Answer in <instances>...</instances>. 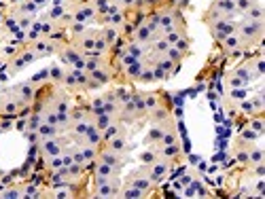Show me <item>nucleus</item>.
<instances>
[{
	"label": "nucleus",
	"instance_id": "nucleus-40",
	"mask_svg": "<svg viewBox=\"0 0 265 199\" xmlns=\"http://www.w3.org/2000/svg\"><path fill=\"white\" fill-rule=\"evenodd\" d=\"M115 119H117L115 115H108V112H100V115H95V117H93V125L102 132V130H106V127H108L110 123H113Z\"/></svg>",
	"mask_w": 265,
	"mask_h": 199
},
{
	"label": "nucleus",
	"instance_id": "nucleus-23",
	"mask_svg": "<svg viewBox=\"0 0 265 199\" xmlns=\"http://www.w3.org/2000/svg\"><path fill=\"white\" fill-rule=\"evenodd\" d=\"M108 176H121V169L110 167L108 163L102 161H93V169H91V178H108Z\"/></svg>",
	"mask_w": 265,
	"mask_h": 199
},
{
	"label": "nucleus",
	"instance_id": "nucleus-15",
	"mask_svg": "<svg viewBox=\"0 0 265 199\" xmlns=\"http://www.w3.org/2000/svg\"><path fill=\"white\" fill-rule=\"evenodd\" d=\"M125 159H128V155L113 153V151H108V148H104V146H100V151H98V161L108 163L110 167H117V169H121V167L125 165Z\"/></svg>",
	"mask_w": 265,
	"mask_h": 199
},
{
	"label": "nucleus",
	"instance_id": "nucleus-28",
	"mask_svg": "<svg viewBox=\"0 0 265 199\" xmlns=\"http://www.w3.org/2000/svg\"><path fill=\"white\" fill-rule=\"evenodd\" d=\"M119 134H128V125L121 123L119 119H115L113 123L106 127V130H102V144H104V142H108V140H113Z\"/></svg>",
	"mask_w": 265,
	"mask_h": 199
},
{
	"label": "nucleus",
	"instance_id": "nucleus-19",
	"mask_svg": "<svg viewBox=\"0 0 265 199\" xmlns=\"http://www.w3.org/2000/svg\"><path fill=\"white\" fill-rule=\"evenodd\" d=\"M36 11H38V5L34 3V0H17V3H13V7H11V13L17 19L19 17H30Z\"/></svg>",
	"mask_w": 265,
	"mask_h": 199
},
{
	"label": "nucleus",
	"instance_id": "nucleus-36",
	"mask_svg": "<svg viewBox=\"0 0 265 199\" xmlns=\"http://www.w3.org/2000/svg\"><path fill=\"white\" fill-rule=\"evenodd\" d=\"M242 17H246V19H253V21H265V7L261 5V3H257V5H253L250 7Z\"/></svg>",
	"mask_w": 265,
	"mask_h": 199
},
{
	"label": "nucleus",
	"instance_id": "nucleus-33",
	"mask_svg": "<svg viewBox=\"0 0 265 199\" xmlns=\"http://www.w3.org/2000/svg\"><path fill=\"white\" fill-rule=\"evenodd\" d=\"M142 93H144V106H147V117H149V112L155 110L163 102V97L157 91H142Z\"/></svg>",
	"mask_w": 265,
	"mask_h": 199
},
{
	"label": "nucleus",
	"instance_id": "nucleus-11",
	"mask_svg": "<svg viewBox=\"0 0 265 199\" xmlns=\"http://www.w3.org/2000/svg\"><path fill=\"white\" fill-rule=\"evenodd\" d=\"M68 11H70V15H73V21H77V23H85L87 26L89 21L95 19V9L91 7V3H77Z\"/></svg>",
	"mask_w": 265,
	"mask_h": 199
},
{
	"label": "nucleus",
	"instance_id": "nucleus-52",
	"mask_svg": "<svg viewBox=\"0 0 265 199\" xmlns=\"http://www.w3.org/2000/svg\"><path fill=\"white\" fill-rule=\"evenodd\" d=\"M91 7L95 9V15H106L110 0H91Z\"/></svg>",
	"mask_w": 265,
	"mask_h": 199
},
{
	"label": "nucleus",
	"instance_id": "nucleus-34",
	"mask_svg": "<svg viewBox=\"0 0 265 199\" xmlns=\"http://www.w3.org/2000/svg\"><path fill=\"white\" fill-rule=\"evenodd\" d=\"M155 159H159L157 146H151L149 144V148H144L142 153H138V161H140V165H149V163H153Z\"/></svg>",
	"mask_w": 265,
	"mask_h": 199
},
{
	"label": "nucleus",
	"instance_id": "nucleus-12",
	"mask_svg": "<svg viewBox=\"0 0 265 199\" xmlns=\"http://www.w3.org/2000/svg\"><path fill=\"white\" fill-rule=\"evenodd\" d=\"M28 106L21 102V100H17L13 93H9V95H5L3 104H0V117H17Z\"/></svg>",
	"mask_w": 265,
	"mask_h": 199
},
{
	"label": "nucleus",
	"instance_id": "nucleus-14",
	"mask_svg": "<svg viewBox=\"0 0 265 199\" xmlns=\"http://www.w3.org/2000/svg\"><path fill=\"white\" fill-rule=\"evenodd\" d=\"M75 144H89V146H102V132L98 130V127L93 125V121L89 123V127L85 130V134L83 136H79L77 140H75Z\"/></svg>",
	"mask_w": 265,
	"mask_h": 199
},
{
	"label": "nucleus",
	"instance_id": "nucleus-35",
	"mask_svg": "<svg viewBox=\"0 0 265 199\" xmlns=\"http://www.w3.org/2000/svg\"><path fill=\"white\" fill-rule=\"evenodd\" d=\"M172 45H170V42L168 40H165L163 36H157L155 40H153L151 42V45H149V53H155V55H163L165 51H168Z\"/></svg>",
	"mask_w": 265,
	"mask_h": 199
},
{
	"label": "nucleus",
	"instance_id": "nucleus-22",
	"mask_svg": "<svg viewBox=\"0 0 265 199\" xmlns=\"http://www.w3.org/2000/svg\"><path fill=\"white\" fill-rule=\"evenodd\" d=\"M170 121H172V119H170ZM170 121H168V123H170ZM168 123H151L149 132H147V136H144V144L157 146V144H159V140H161V136H163L165 125H168Z\"/></svg>",
	"mask_w": 265,
	"mask_h": 199
},
{
	"label": "nucleus",
	"instance_id": "nucleus-9",
	"mask_svg": "<svg viewBox=\"0 0 265 199\" xmlns=\"http://www.w3.org/2000/svg\"><path fill=\"white\" fill-rule=\"evenodd\" d=\"M36 60H38V55H36L30 47L17 51V53L11 58V62H9V74H17L19 70H23L26 66H30V64L36 62Z\"/></svg>",
	"mask_w": 265,
	"mask_h": 199
},
{
	"label": "nucleus",
	"instance_id": "nucleus-30",
	"mask_svg": "<svg viewBox=\"0 0 265 199\" xmlns=\"http://www.w3.org/2000/svg\"><path fill=\"white\" fill-rule=\"evenodd\" d=\"M123 51H128L130 55H134L136 60H144L147 55H149V47H147V45H140V42L130 40V38H128V42H125Z\"/></svg>",
	"mask_w": 265,
	"mask_h": 199
},
{
	"label": "nucleus",
	"instance_id": "nucleus-46",
	"mask_svg": "<svg viewBox=\"0 0 265 199\" xmlns=\"http://www.w3.org/2000/svg\"><path fill=\"white\" fill-rule=\"evenodd\" d=\"M40 123H43V117H40V110H38V112H34V115L28 117V123H26V134H32V132H36Z\"/></svg>",
	"mask_w": 265,
	"mask_h": 199
},
{
	"label": "nucleus",
	"instance_id": "nucleus-55",
	"mask_svg": "<svg viewBox=\"0 0 265 199\" xmlns=\"http://www.w3.org/2000/svg\"><path fill=\"white\" fill-rule=\"evenodd\" d=\"M45 165L49 172H55V169L64 167V161H62V155H58V157H51V159H45Z\"/></svg>",
	"mask_w": 265,
	"mask_h": 199
},
{
	"label": "nucleus",
	"instance_id": "nucleus-51",
	"mask_svg": "<svg viewBox=\"0 0 265 199\" xmlns=\"http://www.w3.org/2000/svg\"><path fill=\"white\" fill-rule=\"evenodd\" d=\"M138 83H155V74H153V68L144 62V68H142V72L140 77H138Z\"/></svg>",
	"mask_w": 265,
	"mask_h": 199
},
{
	"label": "nucleus",
	"instance_id": "nucleus-32",
	"mask_svg": "<svg viewBox=\"0 0 265 199\" xmlns=\"http://www.w3.org/2000/svg\"><path fill=\"white\" fill-rule=\"evenodd\" d=\"M149 195L140 189L132 187V184H121V193H119V199H147Z\"/></svg>",
	"mask_w": 265,
	"mask_h": 199
},
{
	"label": "nucleus",
	"instance_id": "nucleus-21",
	"mask_svg": "<svg viewBox=\"0 0 265 199\" xmlns=\"http://www.w3.org/2000/svg\"><path fill=\"white\" fill-rule=\"evenodd\" d=\"M233 74L235 77H240L246 85H250V83H255V81H259V77H257V72H255V64H253V58L250 60H246L244 64H240L238 68L233 70Z\"/></svg>",
	"mask_w": 265,
	"mask_h": 199
},
{
	"label": "nucleus",
	"instance_id": "nucleus-16",
	"mask_svg": "<svg viewBox=\"0 0 265 199\" xmlns=\"http://www.w3.org/2000/svg\"><path fill=\"white\" fill-rule=\"evenodd\" d=\"M208 11H212V13L223 15V17H231V19L238 17V11H235L233 0H212L210 7H208Z\"/></svg>",
	"mask_w": 265,
	"mask_h": 199
},
{
	"label": "nucleus",
	"instance_id": "nucleus-6",
	"mask_svg": "<svg viewBox=\"0 0 265 199\" xmlns=\"http://www.w3.org/2000/svg\"><path fill=\"white\" fill-rule=\"evenodd\" d=\"M172 167H174V163L172 161H168V159H155L153 163H149V165H144V172L149 174V178H151V182L155 184V187H159V184L170 176V172H172Z\"/></svg>",
	"mask_w": 265,
	"mask_h": 199
},
{
	"label": "nucleus",
	"instance_id": "nucleus-5",
	"mask_svg": "<svg viewBox=\"0 0 265 199\" xmlns=\"http://www.w3.org/2000/svg\"><path fill=\"white\" fill-rule=\"evenodd\" d=\"M55 53H58L60 62L66 68H83L85 66V53H83L81 49H77L73 42H62Z\"/></svg>",
	"mask_w": 265,
	"mask_h": 199
},
{
	"label": "nucleus",
	"instance_id": "nucleus-37",
	"mask_svg": "<svg viewBox=\"0 0 265 199\" xmlns=\"http://www.w3.org/2000/svg\"><path fill=\"white\" fill-rule=\"evenodd\" d=\"M132 97H134V106H136V115H138V119H147L144 93H142V91H132Z\"/></svg>",
	"mask_w": 265,
	"mask_h": 199
},
{
	"label": "nucleus",
	"instance_id": "nucleus-1",
	"mask_svg": "<svg viewBox=\"0 0 265 199\" xmlns=\"http://www.w3.org/2000/svg\"><path fill=\"white\" fill-rule=\"evenodd\" d=\"M235 34H238L244 49L259 47L265 36V21H253V19H235Z\"/></svg>",
	"mask_w": 265,
	"mask_h": 199
},
{
	"label": "nucleus",
	"instance_id": "nucleus-31",
	"mask_svg": "<svg viewBox=\"0 0 265 199\" xmlns=\"http://www.w3.org/2000/svg\"><path fill=\"white\" fill-rule=\"evenodd\" d=\"M64 132L60 130V127H55V125H51V123H40L38 125V130H36V136H38V140H43V138H55V136H62Z\"/></svg>",
	"mask_w": 265,
	"mask_h": 199
},
{
	"label": "nucleus",
	"instance_id": "nucleus-27",
	"mask_svg": "<svg viewBox=\"0 0 265 199\" xmlns=\"http://www.w3.org/2000/svg\"><path fill=\"white\" fill-rule=\"evenodd\" d=\"M142 68H144V60H138L130 66H125V68H119L121 70V74L125 81H130V83H138V77H140L142 72Z\"/></svg>",
	"mask_w": 265,
	"mask_h": 199
},
{
	"label": "nucleus",
	"instance_id": "nucleus-38",
	"mask_svg": "<svg viewBox=\"0 0 265 199\" xmlns=\"http://www.w3.org/2000/svg\"><path fill=\"white\" fill-rule=\"evenodd\" d=\"M257 163H265V151L259 148L257 144H253V146H250V151H248V167L257 165Z\"/></svg>",
	"mask_w": 265,
	"mask_h": 199
},
{
	"label": "nucleus",
	"instance_id": "nucleus-10",
	"mask_svg": "<svg viewBox=\"0 0 265 199\" xmlns=\"http://www.w3.org/2000/svg\"><path fill=\"white\" fill-rule=\"evenodd\" d=\"M60 45H62V42H60V40H55L53 36H38L36 40L28 42V47H30V49L38 55V58H47V55L55 53Z\"/></svg>",
	"mask_w": 265,
	"mask_h": 199
},
{
	"label": "nucleus",
	"instance_id": "nucleus-44",
	"mask_svg": "<svg viewBox=\"0 0 265 199\" xmlns=\"http://www.w3.org/2000/svg\"><path fill=\"white\" fill-rule=\"evenodd\" d=\"M248 127H250V130H255L259 136H265V119H263V115H253V117H250Z\"/></svg>",
	"mask_w": 265,
	"mask_h": 199
},
{
	"label": "nucleus",
	"instance_id": "nucleus-54",
	"mask_svg": "<svg viewBox=\"0 0 265 199\" xmlns=\"http://www.w3.org/2000/svg\"><path fill=\"white\" fill-rule=\"evenodd\" d=\"M240 140H246V142H257L261 136L255 132V130H250V127H244V130L240 132V136H238Z\"/></svg>",
	"mask_w": 265,
	"mask_h": 199
},
{
	"label": "nucleus",
	"instance_id": "nucleus-47",
	"mask_svg": "<svg viewBox=\"0 0 265 199\" xmlns=\"http://www.w3.org/2000/svg\"><path fill=\"white\" fill-rule=\"evenodd\" d=\"M64 74H66V68H60L58 64L49 68V81H51V83H58V85H62Z\"/></svg>",
	"mask_w": 265,
	"mask_h": 199
},
{
	"label": "nucleus",
	"instance_id": "nucleus-26",
	"mask_svg": "<svg viewBox=\"0 0 265 199\" xmlns=\"http://www.w3.org/2000/svg\"><path fill=\"white\" fill-rule=\"evenodd\" d=\"M219 47L223 49V53H227V55H231V53H240L244 47H242V42H240V38H238V34H229V36H225L221 42H219Z\"/></svg>",
	"mask_w": 265,
	"mask_h": 199
},
{
	"label": "nucleus",
	"instance_id": "nucleus-25",
	"mask_svg": "<svg viewBox=\"0 0 265 199\" xmlns=\"http://www.w3.org/2000/svg\"><path fill=\"white\" fill-rule=\"evenodd\" d=\"M151 123H168L170 119H172V112H170V106L165 104V102H161L155 110H151L149 112V117H147Z\"/></svg>",
	"mask_w": 265,
	"mask_h": 199
},
{
	"label": "nucleus",
	"instance_id": "nucleus-56",
	"mask_svg": "<svg viewBox=\"0 0 265 199\" xmlns=\"http://www.w3.org/2000/svg\"><path fill=\"white\" fill-rule=\"evenodd\" d=\"M253 64H255V72H257V77L261 79V77L265 74V60H263V55H255V58H253Z\"/></svg>",
	"mask_w": 265,
	"mask_h": 199
},
{
	"label": "nucleus",
	"instance_id": "nucleus-57",
	"mask_svg": "<svg viewBox=\"0 0 265 199\" xmlns=\"http://www.w3.org/2000/svg\"><path fill=\"white\" fill-rule=\"evenodd\" d=\"M34 3H36V5L40 7V5H43V3H45V0H34Z\"/></svg>",
	"mask_w": 265,
	"mask_h": 199
},
{
	"label": "nucleus",
	"instance_id": "nucleus-42",
	"mask_svg": "<svg viewBox=\"0 0 265 199\" xmlns=\"http://www.w3.org/2000/svg\"><path fill=\"white\" fill-rule=\"evenodd\" d=\"M0 199H23V187H7L0 191Z\"/></svg>",
	"mask_w": 265,
	"mask_h": 199
},
{
	"label": "nucleus",
	"instance_id": "nucleus-20",
	"mask_svg": "<svg viewBox=\"0 0 265 199\" xmlns=\"http://www.w3.org/2000/svg\"><path fill=\"white\" fill-rule=\"evenodd\" d=\"M102 146H104V148H108V151H113V153H119V155H128V153H130V148H132L130 140H128V134H119V136H115L113 140L104 142Z\"/></svg>",
	"mask_w": 265,
	"mask_h": 199
},
{
	"label": "nucleus",
	"instance_id": "nucleus-48",
	"mask_svg": "<svg viewBox=\"0 0 265 199\" xmlns=\"http://www.w3.org/2000/svg\"><path fill=\"white\" fill-rule=\"evenodd\" d=\"M172 47H176L178 51H183L185 55H189L191 53V38H189V34H185V36H180L176 42H174V45Z\"/></svg>",
	"mask_w": 265,
	"mask_h": 199
},
{
	"label": "nucleus",
	"instance_id": "nucleus-17",
	"mask_svg": "<svg viewBox=\"0 0 265 199\" xmlns=\"http://www.w3.org/2000/svg\"><path fill=\"white\" fill-rule=\"evenodd\" d=\"M89 77H91V81L98 85V87H102V85H108L110 81L115 79V68H113V64L108 62V64H104L102 68L91 70Z\"/></svg>",
	"mask_w": 265,
	"mask_h": 199
},
{
	"label": "nucleus",
	"instance_id": "nucleus-7",
	"mask_svg": "<svg viewBox=\"0 0 265 199\" xmlns=\"http://www.w3.org/2000/svg\"><path fill=\"white\" fill-rule=\"evenodd\" d=\"M98 34H100V28H85L83 32H79V34H75L73 36V45L77 47V49H81L85 55H89L91 51H93V45H95V38H98Z\"/></svg>",
	"mask_w": 265,
	"mask_h": 199
},
{
	"label": "nucleus",
	"instance_id": "nucleus-29",
	"mask_svg": "<svg viewBox=\"0 0 265 199\" xmlns=\"http://www.w3.org/2000/svg\"><path fill=\"white\" fill-rule=\"evenodd\" d=\"M159 151V157L161 159H168L172 163H176L180 157H183V151H180V142H176V144H168V146H157Z\"/></svg>",
	"mask_w": 265,
	"mask_h": 199
},
{
	"label": "nucleus",
	"instance_id": "nucleus-3",
	"mask_svg": "<svg viewBox=\"0 0 265 199\" xmlns=\"http://www.w3.org/2000/svg\"><path fill=\"white\" fill-rule=\"evenodd\" d=\"M157 13H159V30L163 34L170 32V30H187L185 17H183V9L165 7V9H157Z\"/></svg>",
	"mask_w": 265,
	"mask_h": 199
},
{
	"label": "nucleus",
	"instance_id": "nucleus-13",
	"mask_svg": "<svg viewBox=\"0 0 265 199\" xmlns=\"http://www.w3.org/2000/svg\"><path fill=\"white\" fill-rule=\"evenodd\" d=\"M11 93L15 95L17 100H21V102H23L26 106H30V104L34 102V97H36V85H34L32 81L19 83V85H15V87L11 89Z\"/></svg>",
	"mask_w": 265,
	"mask_h": 199
},
{
	"label": "nucleus",
	"instance_id": "nucleus-4",
	"mask_svg": "<svg viewBox=\"0 0 265 199\" xmlns=\"http://www.w3.org/2000/svg\"><path fill=\"white\" fill-rule=\"evenodd\" d=\"M70 136L68 134H62V136H55V138H43L38 140V153L43 159H51V157H58V155H62V151L70 144Z\"/></svg>",
	"mask_w": 265,
	"mask_h": 199
},
{
	"label": "nucleus",
	"instance_id": "nucleus-8",
	"mask_svg": "<svg viewBox=\"0 0 265 199\" xmlns=\"http://www.w3.org/2000/svg\"><path fill=\"white\" fill-rule=\"evenodd\" d=\"M123 184H132V187H136V189H140V191H144L149 197H153V189H155V184L151 182V178H149V174L144 172V165H140L138 169H134V172L125 178V182Z\"/></svg>",
	"mask_w": 265,
	"mask_h": 199
},
{
	"label": "nucleus",
	"instance_id": "nucleus-18",
	"mask_svg": "<svg viewBox=\"0 0 265 199\" xmlns=\"http://www.w3.org/2000/svg\"><path fill=\"white\" fill-rule=\"evenodd\" d=\"M130 40H136V42H140V45H151L153 40H155V34H153V30L151 28L142 21V23H138L134 30H132V34H130Z\"/></svg>",
	"mask_w": 265,
	"mask_h": 199
},
{
	"label": "nucleus",
	"instance_id": "nucleus-39",
	"mask_svg": "<svg viewBox=\"0 0 265 199\" xmlns=\"http://www.w3.org/2000/svg\"><path fill=\"white\" fill-rule=\"evenodd\" d=\"M248 100H250V104H253V108H255V115H263L265 112V93L257 91L255 95H248Z\"/></svg>",
	"mask_w": 265,
	"mask_h": 199
},
{
	"label": "nucleus",
	"instance_id": "nucleus-49",
	"mask_svg": "<svg viewBox=\"0 0 265 199\" xmlns=\"http://www.w3.org/2000/svg\"><path fill=\"white\" fill-rule=\"evenodd\" d=\"M225 85H227V89H238V87H248V85L240 79V77H235L233 72L225 77Z\"/></svg>",
	"mask_w": 265,
	"mask_h": 199
},
{
	"label": "nucleus",
	"instance_id": "nucleus-58",
	"mask_svg": "<svg viewBox=\"0 0 265 199\" xmlns=\"http://www.w3.org/2000/svg\"><path fill=\"white\" fill-rule=\"evenodd\" d=\"M3 100H5V93H0V104H3Z\"/></svg>",
	"mask_w": 265,
	"mask_h": 199
},
{
	"label": "nucleus",
	"instance_id": "nucleus-53",
	"mask_svg": "<svg viewBox=\"0 0 265 199\" xmlns=\"http://www.w3.org/2000/svg\"><path fill=\"white\" fill-rule=\"evenodd\" d=\"M235 106H238V110L242 112V115H248V117H253V115H255V108H253V104H250V100H248V97H244L242 102H238Z\"/></svg>",
	"mask_w": 265,
	"mask_h": 199
},
{
	"label": "nucleus",
	"instance_id": "nucleus-43",
	"mask_svg": "<svg viewBox=\"0 0 265 199\" xmlns=\"http://www.w3.org/2000/svg\"><path fill=\"white\" fill-rule=\"evenodd\" d=\"M163 55H165V58H168V60H170V62H172L174 66H180V64L185 62V58H187V55H185L183 51H178L176 47H170V49L165 51Z\"/></svg>",
	"mask_w": 265,
	"mask_h": 199
},
{
	"label": "nucleus",
	"instance_id": "nucleus-2",
	"mask_svg": "<svg viewBox=\"0 0 265 199\" xmlns=\"http://www.w3.org/2000/svg\"><path fill=\"white\" fill-rule=\"evenodd\" d=\"M121 184H123L121 176L91 178V197H98V199H119Z\"/></svg>",
	"mask_w": 265,
	"mask_h": 199
},
{
	"label": "nucleus",
	"instance_id": "nucleus-41",
	"mask_svg": "<svg viewBox=\"0 0 265 199\" xmlns=\"http://www.w3.org/2000/svg\"><path fill=\"white\" fill-rule=\"evenodd\" d=\"M98 151H100V146L81 144V153H83V159H85V165H87V163H93V161L98 159Z\"/></svg>",
	"mask_w": 265,
	"mask_h": 199
},
{
	"label": "nucleus",
	"instance_id": "nucleus-45",
	"mask_svg": "<svg viewBox=\"0 0 265 199\" xmlns=\"http://www.w3.org/2000/svg\"><path fill=\"white\" fill-rule=\"evenodd\" d=\"M244 97H248L246 87H238V89H229V91H227V102L238 104V102H242Z\"/></svg>",
	"mask_w": 265,
	"mask_h": 199
},
{
	"label": "nucleus",
	"instance_id": "nucleus-50",
	"mask_svg": "<svg viewBox=\"0 0 265 199\" xmlns=\"http://www.w3.org/2000/svg\"><path fill=\"white\" fill-rule=\"evenodd\" d=\"M259 0H233V5H235V11H238V15H244V13L253 7V5H257Z\"/></svg>",
	"mask_w": 265,
	"mask_h": 199
},
{
	"label": "nucleus",
	"instance_id": "nucleus-24",
	"mask_svg": "<svg viewBox=\"0 0 265 199\" xmlns=\"http://www.w3.org/2000/svg\"><path fill=\"white\" fill-rule=\"evenodd\" d=\"M100 36L106 40V45H108L110 49H115L123 34H121L119 28H115V26H100Z\"/></svg>",
	"mask_w": 265,
	"mask_h": 199
}]
</instances>
